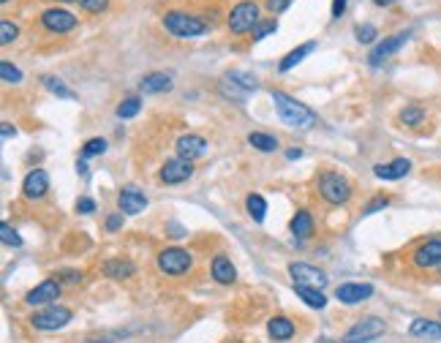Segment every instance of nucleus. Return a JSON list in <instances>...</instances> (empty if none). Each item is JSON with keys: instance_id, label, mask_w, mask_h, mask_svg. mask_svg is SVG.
Returning a JSON list of instances; mask_svg holds the SVG:
<instances>
[{"instance_id": "nucleus-1", "label": "nucleus", "mask_w": 441, "mask_h": 343, "mask_svg": "<svg viewBox=\"0 0 441 343\" xmlns=\"http://www.w3.org/2000/svg\"><path fill=\"white\" fill-rule=\"evenodd\" d=\"M273 104H275L278 118H281L289 128H311V125H316L314 109H308L305 104H300L297 98H291V95L284 93V90H273Z\"/></svg>"}, {"instance_id": "nucleus-2", "label": "nucleus", "mask_w": 441, "mask_h": 343, "mask_svg": "<svg viewBox=\"0 0 441 343\" xmlns=\"http://www.w3.org/2000/svg\"><path fill=\"white\" fill-rule=\"evenodd\" d=\"M256 88H259L256 77L246 74V71H229V74L220 77L218 82V93L226 101H234V104H246L248 95L256 93Z\"/></svg>"}, {"instance_id": "nucleus-3", "label": "nucleus", "mask_w": 441, "mask_h": 343, "mask_svg": "<svg viewBox=\"0 0 441 343\" xmlns=\"http://www.w3.org/2000/svg\"><path fill=\"white\" fill-rule=\"evenodd\" d=\"M163 28L177 38H193V35L207 33V22L193 17V14H186V11H166L163 14Z\"/></svg>"}, {"instance_id": "nucleus-4", "label": "nucleus", "mask_w": 441, "mask_h": 343, "mask_svg": "<svg viewBox=\"0 0 441 343\" xmlns=\"http://www.w3.org/2000/svg\"><path fill=\"white\" fill-rule=\"evenodd\" d=\"M319 193L330 205H346L351 199V183L338 172H324L319 177Z\"/></svg>"}, {"instance_id": "nucleus-5", "label": "nucleus", "mask_w": 441, "mask_h": 343, "mask_svg": "<svg viewBox=\"0 0 441 343\" xmlns=\"http://www.w3.org/2000/svg\"><path fill=\"white\" fill-rule=\"evenodd\" d=\"M74 313L63 308V305H47L44 311L33 313L31 324L35 330H44V333H55V330H63L65 324L71 321Z\"/></svg>"}, {"instance_id": "nucleus-6", "label": "nucleus", "mask_w": 441, "mask_h": 343, "mask_svg": "<svg viewBox=\"0 0 441 343\" xmlns=\"http://www.w3.org/2000/svg\"><path fill=\"white\" fill-rule=\"evenodd\" d=\"M259 22H262V19H259V6H256L253 0L237 3V6L232 8V14H229V31L232 33H248L253 31Z\"/></svg>"}, {"instance_id": "nucleus-7", "label": "nucleus", "mask_w": 441, "mask_h": 343, "mask_svg": "<svg viewBox=\"0 0 441 343\" xmlns=\"http://www.w3.org/2000/svg\"><path fill=\"white\" fill-rule=\"evenodd\" d=\"M378 335H384V321L378 316H368V319H360L351 330H346L344 343H371Z\"/></svg>"}, {"instance_id": "nucleus-8", "label": "nucleus", "mask_w": 441, "mask_h": 343, "mask_svg": "<svg viewBox=\"0 0 441 343\" xmlns=\"http://www.w3.org/2000/svg\"><path fill=\"white\" fill-rule=\"evenodd\" d=\"M158 270L166 276H183L191 270V253L183 248H166L158 253Z\"/></svg>"}, {"instance_id": "nucleus-9", "label": "nucleus", "mask_w": 441, "mask_h": 343, "mask_svg": "<svg viewBox=\"0 0 441 343\" xmlns=\"http://www.w3.org/2000/svg\"><path fill=\"white\" fill-rule=\"evenodd\" d=\"M191 175H193V163L186 161V158H169L163 166H161V183L166 186H177V183H186Z\"/></svg>"}, {"instance_id": "nucleus-10", "label": "nucleus", "mask_w": 441, "mask_h": 343, "mask_svg": "<svg viewBox=\"0 0 441 343\" xmlns=\"http://www.w3.org/2000/svg\"><path fill=\"white\" fill-rule=\"evenodd\" d=\"M41 25L52 33H68L77 28V17L65 8H47L41 14Z\"/></svg>"}, {"instance_id": "nucleus-11", "label": "nucleus", "mask_w": 441, "mask_h": 343, "mask_svg": "<svg viewBox=\"0 0 441 343\" xmlns=\"http://www.w3.org/2000/svg\"><path fill=\"white\" fill-rule=\"evenodd\" d=\"M289 276L294 278V283H303V286H324L327 283V273L319 270L314 264H305V262H294L289 264Z\"/></svg>"}, {"instance_id": "nucleus-12", "label": "nucleus", "mask_w": 441, "mask_h": 343, "mask_svg": "<svg viewBox=\"0 0 441 343\" xmlns=\"http://www.w3.org/2000/svg\"><path fill=\"white\" fill-rule=\"evenodd\" d=\"M58 297H61V281L47 278V281H41L35 289L28 292L25 303H28V305H55Z\"/></svg>"}, {"instance_id": "nucleus-13", "label": "nucleus", "mask_w": 441, "mask_h": 343, "mask_svg": "<svg viewBox=\"0 0 441 343\" xmlns=\"http://www.w3.org/2000/svg\"><path fill=\"white\" fill-rule=\"evenodd\" d=\"M409 41V33H395V35H390V38H384V41H378L376 47L371 49V55H368V61L371 65H378L381 61H387L390 55H395L403 44Z\"/></svg>"}, {"instance_id": "nucleus-14", "label": "nucleus", "mask_w": 441, "mask_h": 343, "mask_svg": "<svg viewBox=\"0 0 441 343\" xmlns=\"http://www.w3.org/2000/svg\"><path fill=\"white\" fill-rule=\"evenodd\" d=\"M414 264L422 270H433L441 267V240H428L414 250Z\"/></svg>"}, {"instance_id": "nucleus-15", "label": "nucleus", "mask_w": 441, "mask_h": 343, "mask_svg": "<svg viewBox=\"0 0 441 343\" xmlns=\"http://www.w3.org/2000/svg\"><path fill=\"white\" fill-rule=\"evenodd\" d=\"M175 147H177V156L180 158L193 161V158L205 156V150H207V139H205V136H199V134H183V136L175 142Z\"/></svg>"}, {"instance_id": "nucleus-16", "label": "nucleus", "mask_w": 441, "mask_h": 343, "mask_svg": "<svg viewBox=\"0 0 441 343\" xmlns=\"http://www.w3.org/2000/svg\"><path fill=\"white\" fill-rule=\"evenodd\" d=\"M371 294H374V286H371V283H341V286L335 289V297H338L341 303H346V305H357V303L368 300Z\"/></svg>"}, {"instance_id": "nucleus-17", "label": "nucleus", "mask_w": 441, "mask_h": 343, "mask_svg": "<svg viewBox=\"0 0 441 343\" xmlns=\"http://www.w3.org/2000/svg\"><path fill=\"white\" fill-rule=\"evenodd\" d=\"M118 205H120V210H123V213L136 216V213H142V210L147 207V196H145L139 188L126 186L120 193H118Z\"/></svg>"}, {"instance_id": "nucleus-18", "label": "nucleus", "mask_w": 441, "mask_h": 343, "mask_svg": "<svg viewBox=\"0 0 441 343\" xmlns=\"http://www.w3.org/2000/svg\"><path fill=\"white\" fill-rule=\"evenodd\" d=\"M47 191H49V175L44 169H33L31 175L25 177V183H22L25 199H41Z\"/></svg>"}, {"instance_id": "nucleus-19", "label": "nucleus", "mask_w": 441, "mask_h": 343, "mask_svg": "<svg viewBox=\"0 0 441 343\" xmlns=\"http://www.w3.org/2000/svg\"><path fill=\"white\" fill-rule=\"evenodd\" d=\"M411 169V161L409 158H395V161H390V163H376L374 166V175H376L378 180H401V177H406Z\"/></svg>"}, {"instance_id": "nucleus-20", "label": "nucleus", "mask_w": 441, "mask_h": 343, "mask_svg": "<svg viewBox=\"0 0 441 343\" xmlns=\"http://www.w3.org/2000/svg\"><path fill=\"white\" fill-rule=\"evenodd\" d=\"M411 338H428V341H441V321L431 319H414L409 327Z\"/></svg>"}, {"instance_id": "nucleus-21", "label": "nucleus", "mask_w": 441, "mask_h": 343, "mask_svg": "<svg viewBox=\"0 0 441 343\" xmlns=\"http://www.w3.org/2000/svg\"><path fill=\"white\" fill-rule=\"evenodd\" d=\"M169 88H172V77H169V74H161V71L147 74V77L139 82V90H142V93H166Z\"/></svg>"}, {"instance_id": "nucleus-22", "label": "nucleus", "mask_w": 441, "mask_h": 343, "mask_svg": "<svg viewBox=\"0 0 441 343\" xmlns=\"http://www.w3.org/2000/svg\"><path fill=\"white\" fill-rule=\"evenodd\" d=\"M134 273H136V267H134V262H128V259H109V262L104 264V276H106V278H115V281L131 278Z\"/></svg>"}, {"instance_id": "nucleus-23", "label": "nucleus", "mask_w": 441, "mask_h": 343, "mask_svg": "<svg viewBox=\"0 0 441 343\" xmlns=\"http://www.w3.org/2000/svg\"><path fill=\"white\" fill-rule=\"evenodd\" d=\"M267 333H270V338H275V341H289V338L294 335V321H289L286 316H273V319L267 321Z\"/></svg>"}, {"instance_id": "nucleus-24", "label": "nucleus", "mask_w": 441, "mask_h": 343, "mask_svg": "<svg viewBox=\"0 0 441 343\" xmlns=\"http://www.w3.org/2000/svg\"><path fill=\"white\" fill-rule=\"evenodd\" d=\"M213 278H216L218 283H234V278H237L234 264H232L223 253H218V256L213 259Z\"/></svg>"}, {"instance_id": "nucleus-25", "label": "nucleus", "mask_w": 441, "mask_h": 343, "mask_svg": "<svg viewBox=\"0 0 441 343\" xmlns=\"http://www.w3.org/2000/svg\"><path fill=\"white\" fill-rule=\"evenodd\" d=\"M294 292H297V297H300V300H305V305H311V308H324V305H327V297H324L316 286L294 283Z\"/></svg>"}, {"instance_id": "nucleus-26", "label": "nucleus", "mask_w": 441, "mask_h": 343, "mask_svg": "<svg viewBox=\"0 0 441 343\" xmlns=\"http://www.w3.org/2000/svg\"><path fill=\"white\" fill-rule=\"evenodd\" d=\"M291 234H297V237H303V240L314 234V218H311L308 210H300V213L291 218Z\"/></svg>"}, {"instance_id": "nucleus-27", "label": "nucleus", "mask_w": 441, "mask_h": 343, "mask_svg": "<svg viewBox=\"0 0 441 343\" xmlns=\"http://www.w3.org/2000/svg\"><path fill=\"white\" fill-rule=\"evenodd\" d=\"M314 49H316V41H308V44H303V47L291 49V52H289V55L284 58V61H281V71H289V68H294V65L303 61V58H308V55H311Z\"/></svg>"}, {"instance_id": "nucleus-28", "label": "nucleus", "mask_w": 441, "mask_h": 343, "mask_svg": "<svg viewBox=\"0 0 441 343\" xmlns=\"http://www.w3.org/2000/svg\"><path fill=\"white\" fill-rule=\"evenodd\" d=\"M41 82H44V88H47L49 93H55L58 98H65V101H74V98H77V93H74L71 88H65L63 79H58V77H49V74H47Z\"/></svg>"}, {"instance_id": "nucleus-29", "label": "nucleus", "mask_w": 441, "mask_h": 343, "mask_svg": "<svg viewBox=\"0 0 441 343\" xmlns=\"http://www.w3.org/2000/svg\"><path fill=\"white\" fill-rule=\"evenodd\" d=\"M248 145L256 147V150H262V153H273L275 147H278V139L275 136H270V134H248Z\"/></svg>"}, {"instance_id": "nucleus-30", "label": "nucleus", "mask_w": 441, "mask_h": 343, "mask_svg": "<svg viewBox=\"0 0 441 343\" xmlns=\"http://www.w3.org/2000/svg\"><path fill=\"white\" fill-rule=\"evenodd\" d=\"M246 207H248V216H251L256 223H262V221H264V213H267V202H264L259 193H251V196L246 199Z\"/></svg>"}, {"instance_id": "nucleus-31", "label": "nucleus", "mask_w": 441, "mask_h": 343, "mask_svg": "<svg viewBox=\"0 0 441 343\" xmlns=\"http://www.w3.org/2000/svg\"><path fill=\"white\" fill-rule=\"evenodd\" d=\"M139 109H142V101H139L136 95H131V98H126V101H120V106H118V118H120V120L136 118V115H139Z\"/></svg>"}, {"instance_id": "nucleus-32", "label": "nucleus", "mask_w": 441, "mask_h": 343, "mask_svg": "<svg viewBox=\"0 0 441 343\" xmlns=\"http://www.w3.org/2000/svg\"><path fill=\"white\" fill-rule=\"evenodd\" d=\"M0 79L6 82V85H19L22 82V71L17 68V65H11L8 61L0 63Z\"/></svg>"}, {"instance_id": "nucleus-33", "label": "nucleus", "mask_w": 441, "mask_h": 343, "mask_svg": "<svg viewBox=\"0 0 441 343\" xmlns=\"http://www.w3.org/2000/svg\"><path fill=\"white\" fill-rule=\"evenodd\" d=\"M0 240H3L6 246H14V248L22 246V237L17 234V229H14L11 223H0Z\"/></svg>"}, {"instance_id": "nucleus-34", "label": "nucleus", "mask_w": 441, "mask_h": 343, "mask_svg": "<svg viewBox=\"0 0 441 343\" xmlns=\"http://www.w3.org/2000/svg\"><path fill=\"white\" fill-rule=\"evenodd\" d=\"M425 120V112L419 109V106H406L403 112H401V123L403 125H419Z\"/></svg>"}, {"instance_id": "nucleus-35", "label": "nucleus", "mask_w": 441, "mask_h": 343, "mask_svg": "<svg viewBox=\"0 0 441 343\" xmlns=\"http://www.w3.org/2000/svg\"><path fill=\"white\" fill-rule=\"evenodd\" d=\"M354 35H357V41H360V44H374L378 33H376L374 25H368V22H365V25H357V28H354Z\"/></svg>"}, {"instance_id": "nucleus-36", "label": "nucleus", "mask_w": 441, "mask_h": 343, "mask_svg": "<svg viewBox=\"0 0 441 343\" xmlns=\"http://www.w3.org/2000/svg\"><path fill=\"white\" fill-rule=\"evenodd\" d=\"M82 153H85V156H104V153H106V139H101V136L88 139L85 147H82Z\"/></svg>"}, {"instance_id": "nucleus-37", "label": "nucleus", "mask_w": 441, "mask_h": 343, "mask_svg": "<svg viewBox=\"0 0 441 343\" xmlns=\"http://www.w3.org/2000/svg\"><path fill=\"white\" fill-rule=\"evenodd\" d=\"M17 35H19V28L14 22H8V19L0 22V44H11Z\"/></svg>"}, {"instance_id": "nucleus-38", "label": "nucleus", "mask_w": 441, "mask_h": 343, "mask_svg": "<svg viewBox=\"0 0 441 343\" xmlns=\"http://www.w3.org/2000/svg\"><path fill=\"white\" fill-rule=\"evenodd\" d=\"M278 31V22L275 19H267V22H259L256 28H253V41H262V38H267L270 33Z\"/></svg>"}, {"instance_id": "nucleus-39", "label": "nucleus", "mask_w": 441, "mask_h": 343, "mask_svg": "<svg viewBox=\"0 0 441 343\" xmlns=\"http://www.w3.org/2000/svg\"><path fill=\"white\" fill-rule=\"evenodd\" d=\"M79 6L85 11H90V14H98V11H104L109 6V0H79Z\"/></svg>"}, {"instance_id": "nucleus-40", "label": "nucleus", "mask_w": 441, "mask_h": 343, "mask_svg": "<svg viewBox=\"0 0 441 343\" xmlns=\"http://www.w3.org/2000/svg\"><path fill=\"white\" fill-rule=\"evenodd\" d=\"M390 205V199L387 196H376L371 205H365V210H362V216H371V213H376V210H384Z\"/></svg>"}, {"instance_id": "nucleus-41", "label": "nucleus", "mask_w": 441, "mask_h": 343, "mask_svg": "<svg viewBox=\"0 0 441 343\" xmlns=\"http://www.w3.org/2000/svg\"><path fill=\"white\" fill-rule=\"evenodd\" d=\"M77 213H95V202L93 199H88V196L77 199Z\"/></svg>"}, {"instance_id": "nucleus-42", "label": "nucleus", "mask_w": 441, "mask_h": 343, "mask_svg": "<svg viewBox=\"0 0 441 343\" xmlns=\"http://www.w3.org/2000/svg\"><path fill=\"white\" fill-rule=\"evenodd\" d=\"M289 3H291V0H267V8H270L273 14H281V11L289 8Z\"/></svg>"}, {"instance_id": "nucleus-43", "label": "nucleus", "mask_w": 441, "mask_h": 343, "mask_svg": "<svg viewBox=\"0 0 441 343\" xmlns=\"http://www.w3.org/2000/svg\"><path fill=\"white\" fill-rule=\"evenodd\" d=\"M120 226H123V213H115V216L106 218V229H109V232H115V229H120Z\"/></svg>"}, {"instance_id": "nucleus-44", "label": "nucleus", "mask_w": 441, "mask_h": 343, "mask_svg": "<svg viewBox=\"0 0 441 343\" xmlns=\"http://www.w3.org/2000/svg\"><path fill=\"white\" fill-rule=\"evenodd\" d=\"M344 11H346V0H332V19L344 17Z\"/></svg>"}, {"instance_id": "nucleus-45", "label": "nucleus", "mask_w": 441, "mask_h": 343, "mask_svg": "<svg viewBox=\"0 0 441 343\" xmlns=\"http://www.w3.org/2000/svg\"><path fill=\"white\" fill-rule=\"evenodd\" d=\"M0 134H3V139H11V136H14L17 131L11 128V123H3V128H0Z\"/></svg>"}, {"instance_id": "nucleus-46", "label": "nucleus", "mask_w": 441, "mask_h": 343, "mask_svg": "<svg viewBox=\"0 0 441 343\" xmlns=\"http://www.w3.org/2000/svg\"><path fill=\"white\" fill-rule=\"evenodd\" d=\"M63 276H65V281L68 283H77L79 278H82V276H79V273H74V270H65Z\"/></svg>"}, {"instance_id": "nucleus-47", "label": "nucleus", "mask_w": 441, "mask_h": 343, "mask_svg": "<svg viewBox=\"0 0 441 343\" xmlns=\"http://www.w3.org/2000/svg\"><path fill=\"white\" fill-rule=\"evenodd\" d=\"M77 172H79V175H82V177H88V166H85V163H82V161H77Z\"/></svg>"}, {"instance_id": "nucleus-48", "label": "nucleus", "mask_w": 441, "mask_h": 343, "mask_svg": "<svg viewBox=\"0 0 441 343\" xmlns=\"http://www.w3.org/2000/svg\"><path fill=\"white\" fill-rule=\"evenodd\" d=\"M303 156V150H300V147H297V150H289V153H286V158H289V161H294V158H300Z\"/></svg>"}, {"instance_id": "nucleus-49", "label": "nucleus", "mask_w": 441, "mask_h": 343, "mask_svg": "<svg viewBox=\"0 0 441 343\" xmlns=\"http://www.w3.org/2000/svg\"><path fill=\"white\" fill-rule=\"evenodd\" d=\"M374 3H378V6H392L395 0H374Z\"/></svg>"}, {"instance_id": "nucleus-50", "label": "nucleus", "mask_w": 441, "mask_h": 343, "mask_svg": "<svg viewBox=\"0 0 441 343\" xmlns=\"http://www.w3.org/2000/svg\"><path fill=\"white\" fill-rule=\"evenodd\" d=\"M88 343H109V341H88Z\"/></svg>"}, {"instance_id": "nucleus-51", "label": "nucleus", "mask_w": 441, "mask_h": 343, "mask_svg": "<svg viewBox=\"0 0 441 343\" xmlns=\"http://www.w3.org/2000/svg\"><path fill=\"white\" fill-rule=\"evenodd\" d=\"M3 3H8V0H3Z\"/></svg>"}, {"instance_id": "nucleus-52", "label": "nucleus", "mask_w": 441, "mask_h": 343, "mask_svg": "<svg viewBox=\"0 0 441 343\" xmlns=\"http://www.w3.org/2000/svg\"><path fill=\"white\" fill-rule=\"evenodd\" d=\"M234 343H240V341H234Z\"/></svg>"}]
</instances>
